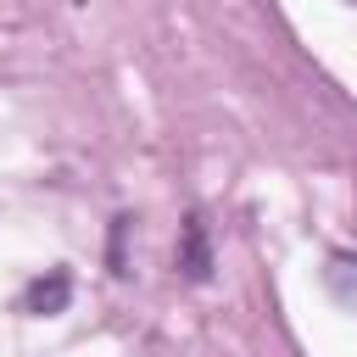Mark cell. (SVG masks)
Listing matches in <instances>:
<instances>
[{
  "mask_svg": "<svg viewBox=\"0 0 357 357\" xmlns=\"http://www.w3.org/2000/svg\"><path fill=\"white\" fill-rule=\"evenodd\" d=\"M67 301H73V273L67 268H50L45 279H33L22 290V312L28 318H56V312H67Z\"/></svg>",
  "mask_w": 357,
  "mask_h": 357,
  "instance_id": "2",
  "label": "cell"
},
{
  "mask_svg": "<svg viewBox=\"0 0 357 357\" xmlns=\"http://www.w3.org/2000/svg\"><path fill=\"white\" fill-rule=\"evenodd\" d=\"M123 234H128V218H112V273H128V262H123Z\"/></svg>",
  "mask_w": 357,
  "mask_h": 357,
  "instance_id": "3",
  "label": "cell"
},
{
  "mask_svg": "<svg viewBox=\"0 0 357 357\" xmlns=\"http://www.w3.org/2000/svg\"><path fill=\"white\" fill-rule=\"evenodd\" d=\"M178 273H184L190 284H206V279H212V229H206L201 212H190V218L178 223Z\"/></svg>",
  "mask_w": 357,
  "mask_h": 357,
  "instance_id": "1",
  "label": "cell"
}]
</instances>
